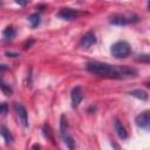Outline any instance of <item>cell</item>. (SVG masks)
I'll use <instances>...</instances> for the list:
<instances>
[{"instance_id": "6da1fadb", "label": "cell", "mask_w": 150, "mask_h": 150, "mask_svg": "<svg viewBox=\"0 0 150 150\" xmlns=\"http://www.w3.org/2000/svg\"><path fill=\"white\" fill-rule=\"evenodd\" d=\"M86 68L89 73L105 77V79H123L129 76H136L137 71L134 68L129 67H115L104 62L98 61H89L86 64Z\"/></svg>"}, {"instance_id": "7a4b0ae2", "label": "cell", "mask_w": 150, "mask_h": 150, "mask_svg": "<svg viewBox=\"0 0 150 150\" xmlns=\"http://www.w3.org/2000/svg\"><path fill=\"white\" fill-rule=\"evenodd\" d=\"M60 134H61V137H62L64 144L68 146V149L75 150L76 143H75V139L73 138V136L69 134L68 123H67V118L64 115H61V118H60Z\"/></svg>"}, {"instance_id": "3957f363", "label": "cell", "mask_w": 150, "mask_h": 150, "mask_svg": "<svg viewBox=\"0 0 150 150\" xmlns=\"http://www.w3.org/2000/svg\"><path fill=\"white\" fill-rule=\"evenodd\" d=\"M110 53L116 59H124L130 55L131 47L127 41H117L111 46Z\"/></svg>"}, {"instance_id": "277c9868", "label": "cell", "mask_w": 150, "mask_h": 150, "mask_svg": "<svg viewBox=\"0 0 150 150\" xmlns=\"http://www.w3.org/2000/svg\"><path fill=\"white\" fill-rule=\"evenodd\" d=\"M139 20V16L136 14H114L110 18V23L116 26H128L136 23Z\"/></svg>"}, {"instance_id": "5b68a950", "label": "cell", "mask_w": 150, "mask_h": 150, "mask_svg": "<svg viewBox=\"0 0 150 150\" xmlns=\"http://www.w3.org/2000/svg\"><path fill=\"white\" fill-rule=\"evenodd\" d=\"M136 125L143 130L150 131V110H145L136 116L135 118Z\"/></svg>"}, {"instance_id": "8992f818", "label": "cell", "mask_w": 150, "mask_h": 150, "mask_svg": "<svg viewBox=\"0 0 150 150\" xmlns=\"http://www.w3.org/2000/svg\"><path fill=\"white\" fill-rule=\"evenodd\" d=\"M95 43H96V35H95L94 32L90 30V32H87L82 36V39L80 41V47L83 48V49H88Z\"/></svg>"}, {"instance_id": "52a82bcc", "label": "cell", "mask_w": 150, "mask_h": 150, "mask_svg": "<svg viewBox=\"0 0 150 150\" xmlns=\"http://www.w3.org/2000/svg\"><path fill=\"white\" fill-rule=\"evenodd\" d=\"M70 98H71V107L73 108H79L80 103L83 100V90L80 86H76L70 94Z\"/></svg>"}, {"instance_id": "ba28073f", "label": "cell", "mask_w": 150, "mask_h": 150, "mask_svg": "<svg viewBox=\"0 0 150 150\" xmlns=\"http://www.w3.org/2000/svg\"><path fill=\"white\" fill-rule=\"evenodd\" d=\"M79 15H80V12L76 11V9H71V8H62L57 14L59 18H61L63 20H67V21L75 20Z\"/></svg>"}, {"instance_id": "9c48e42d", "label": "cell", "mask_w": 150, "mask_h": 150, "mask_svg": "<svg viewBox=\"0 0 150 150\" xmlns=\"http://www.w3.org/2000/svg\"><path fill=\"white\" fill-rule=\"evenodd\" d=\"M15 108H16V111H18V116H19L20 123L22 124L23 128H28V114H27L26 108L20 103H16Z\"/></svg>"}, {"instance_id": "30bf717a", "label": "cell", "mask_w": 150, "mask_h": 150, "mask_svg": "<svg viewBox=\"0 0 150 150\" xmlns=\"http://www.w3.org/2000/svg\"><path fill=\"white\" fill-rule=\"evenodd\" d=\"M114 128H115V131L117 132V135L121 139H127L128 138V131L125 130V128L122 125V123L117 118H115V121H114Z\"/></svg>"}, {"instance_id": "8fae6325", "label": "cell", "mask_w": 150, "mask_h": 150, "mask_svg": "<svg viewBox=\"0 0 150 150\" xmlns=\"http://www.w3.org/2000/svg\"><path fill=\"white\" fill-rule=\"evenodd\" d=\"M16 35V32L13 27H6L2 32V38H4V41L5 42H11L13 41V39L15 38Z\"/></svg>"}, {"instance_id": "7c38bea8", "label": "cell", "mask_w": 150, "mask_h": 150, "mask_svg": "<svg viewBox=\"0 0 150 150\" xmlns=\"http://www.w3.org/2000/svg\"><path fill=\"white\" fill-rule=\"evenodd\" d=\"M0 130H1V131H0V132H1V136H2L4 141L6 142V144H12L13 141H14V136L12 135V132H11L5 125H2Z\"/></svg>"}, {"instance_id": "4fadbf2b", "label": "cell", "mask_w": 150, "mask_h": 150, "mask_svg": "<svg viewBox=\"0 0 150 150\" xmlns=\"http://www.w3.org/2000/svg\"><path fill=\"white\" fill-rule=\"evenodd\" d=\"M129 94H130L131 96H134V97H136V98L141 100V101H146V100H148V94H146V91L141 90V89L131 90Z\"/></svg>"}, {"instance_id": "5bb4252c", "label": "cell", "mask_w": 150, "mask_h": 150, "mask_svg": "<svg viewBox=\"0 0 150 150\" xmlns=\"http://www.w3.org/2000/svg\"><path fill=\"white\" fill-rule=\"evenodd\" d=\"M28 21L30 22V26L32 28H36L40 23H41V18H40V14L39 13H34V14H30L28 16Z\"/></svg>"}, {"instance_id": "9a60e30c", "label": "cell", "mask_w": 150, "mask_h": 150, "mask_svg": "<svg viewBox=\"0 0 150 150\" xmlns=\"http://www.w3.org/2000/svg\"><path fill=\"white\" fill-rule=\"evenodd\" d=\"M42 130H43V135H45V137L49 138L50 141H53V139H54V138H53V132H52V129H50V127H49L48 124H45Z\"/></svg>"}, {"instance_id": "2e32d148", "label": "cell", "mask_w": 150, "mask_h": 150, "mask_svg": "<svg viewBox=\"0 0 150 150\" xmlns=\"http://www.w3.org/2000/svg\"><path fill=\"white\" fill-rule=\"evenodd\" d=\"M1 90H2V93L5 94V95H12V93H13V89L8 86V84H6L4 81L1 82Z\"/></svg>"}, {"instance_id": "e0dca14e", "label": "cell", "mask_w": 150, "mask_h": 150, "mask_svg": "<svg viewBox=\"0 0 150 150\" xmlns=\"http://www.w3.org/2000/svg\"><path fill=\"white\" fill-rule=\"evenodd\" d=\"M136 61H137V62L148 63V62H150V54H142V55H138V56L136 57Z\"/></svg>"}, {"instance_id": "ac0fdd59", "label": "cell", "mask_w": 150, "mask_h": 150, "mask_svg": "<svg viewBox=\"0 0 150 150\" xmlns=\"http://www.w3.org/2000/svg\"><path fill=\"white\" fill-rule=\"evenodd\" d=\"M0 110H1V114L5 116V115L7 114V104H6V103H2V104H1Z\"/></svg>"}, {"instance_id": "d6986e66", "label": "cell", "mask_w": 150, "mask_h": 150, "mask_svg": "<svg viewBox=\"0 0 150 150\" xmlns=\"http://www.w3.org/2000/svg\"><path fill=\"white\" fill-rule=\"evenodd\" d=\"M19 5H21V6H25V5H27L28 4V1H16Z\"/></svg>"}, {"instance_id": "ffe728a7", "label": "cell", "mask_w": 150, "mask_h": 150, "mask_svg": "<svg viewBox=\"0 0 150 150\" xmlns=\"http://www.w3.org/2000/svg\"><path fill=\"white\" fill-rule=\"evenodd\" d=\"M7 55H11V57H16V56H19L18 54H14V53H7Z\"/></svg>"}, {"instance_id": "44dd1931", "label": "cell", "mask_w": 150, "mask_h": 150, "mask_svg": "<svg viewBox=\"0 0 150 150\" xmlns=\"http://www.w3.org/2000/svg\"><path fill=\"white\" fill-rule=\"evenodd\" d=\"M112 145H114V146H115V150H121V149H120V148H118V146H117V145H116V144H112Z\"/></svg>"}, {"instance_id": "7402d4cb", "label": "cell", "mask_w": 150, "mask_h": 150, "mask_svg": "<svg viewBox=\"0 0 150 150\" xmlns=\"http://www.w3.org/2000/svg\"><path fill=\"white\" fill-rule=\"evenodd\" d=\"M148 9L150 11V1H148Z\"/></svg>"}, {"instance_id": "603a6c76", "label": "cell", "mask_w": 150, "mask_h": 150, "mask_svg": "<svg viewBox=\"0 0 150 150\" xmlns=\"http://www.w3.org/2000/svg\"><path fill=\"white\" fill-rule=\"evenodd\" d=\"M146 86H149V87H150V81H149V82H146Z\"/></svg>"}]
</instances>
